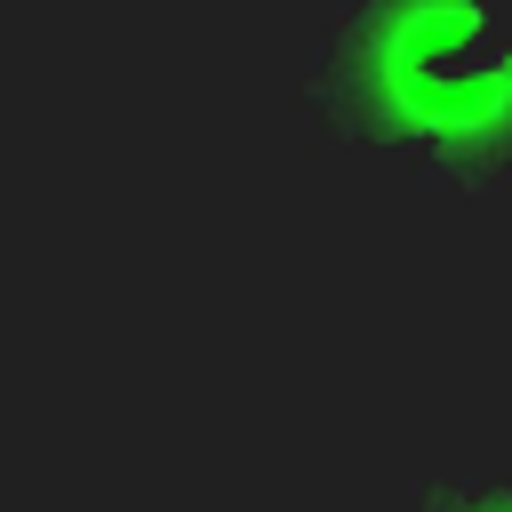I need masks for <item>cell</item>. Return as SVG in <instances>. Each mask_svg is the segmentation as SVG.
Wrapping results in <instances>:
<instances>
[{"mask_svg":"<svg viewBox=\"0 0 512 512\" xmlns=\"http://www.w3.org/2000/svg\"><path fill=\"white\" fill-rule=\"evenodd\" d=\"M320 88L344 136L432 160H512V24L488 0H360L320 56Z\"/></svg>","mask_w":512,"mask_h":512,"instance_id":"obj_1","label":"cell"},{"mask_svg":"<svg viewBox=\"0 0 512 512\" xmlns=\"http://www.w3.org/2000/svg\"><path fill=\"white\" fill-rule=\"evenodd\" d=\"M424 512H512V488H496V480L488 488H456V496H432Z\"/></svg>","mask_w":512,"mask_h":512,"instance_id":"obj_2","label":"cell"}]
</instances>
